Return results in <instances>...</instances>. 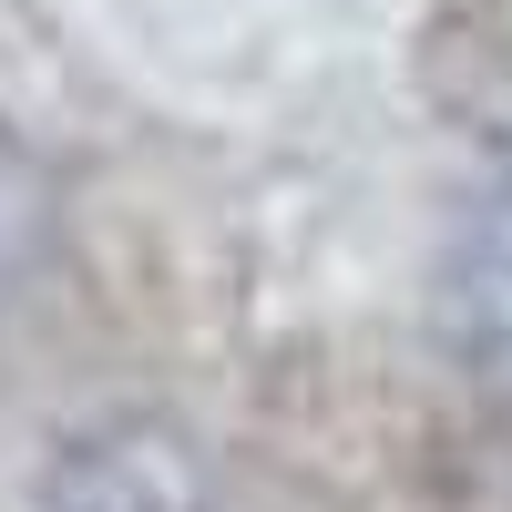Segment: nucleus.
I'll return each mask as SVG.
<instances>
[{
	"label": "nucleus",
	"mask_w": 512,
	"mask_h": 512,
	"mask_svg": "<svg viewBox=\"0 0 512 512\" xmlns=\"http://www.w3.org/2000/svg\"><path fill=\"white\" fill-rule=\"evenodd\" d=\"M41 512H205V472L175 431L113 420L62 441V461L41 472Z\"/></svg>",
	"instance_id": "nucleus-2"
},
{
	"label": "nucleus",
	"mask_w": 512,
	"mask_h": 512,
	"mask_svg": "<svg viewBox=\"0 0 512 512\" xmlns=\"http://www.w3.org/2000/svg\"><path fill=\"white\" fill-rule=\"evenodd\" d=\"M41 267H52V195H41V164L21 154V134L0 123V308L41 287Z\"/></svg>",
	"instance_id": "nucleus-3"
},
{
	"label": "nucleus",
	"mask_w": 512,
	"mask_h": 512,
	"mask_svg": "<svg viewBox=\"0 0 512 512\" xmlns=\"http://www.w3.org/2000/svg\"><path fill=\"white\" fill-rule=\"evenodd\" d=\"M441 349L451 369L472 379V390L512 400V154H502V175L482 185V205L461 216L451 256H441Z\"/></svg>",
	"instance_id": "nucleus-1"
}]
</instances>
